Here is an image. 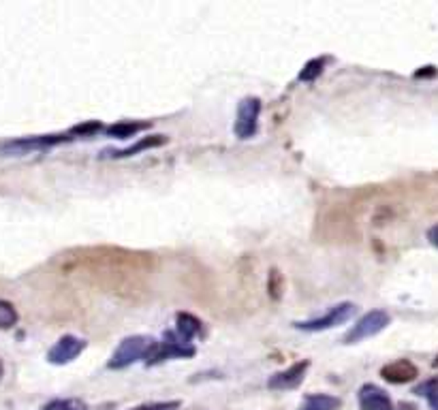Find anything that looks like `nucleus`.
<instances>
[{
    "label": "nucleus",
    "instance_id": "obj_13",
    "mask_svg": "<svg viewBox=\"0 0 438 410\" xmlns=\"http://www.w3.org/2000/svg\"><path fill=\"white\" fill-rule=\"evenodd\" d=\"M18 323V310L14 303L0 299V329H11Z\"/></svg>",
    "mask_w": 438,
    "mask_h": 410
},
{
    "label": "nucleus",
    "instance_id": "obj_18",
    "mask_svg": "<svg viewBox=\"0 0 438 410\" xmlns=\"http://www.w3.org/2000/svg\"><path fill=\"white\" fill-rule=\"evenodd\" d=\"M84 408V404H80L78 399H56V401H52V404H48L43 410H82Z\"/></svg>",
    "mask_w": 438,
    "mask_h": 410
},
{
    "label": "nucleus",
    "instance_id": "obj_3",
    "mask_svg": "<svg viewBox=\"0 0 438 410\" xmlns=\"http://www.w3.org/2000/svg\"><path fill=\"white\" fill-rule=\"evenodd\" d=\"M353 312H355L353 303H338L329 312H325L323 316L295 323V327L301 329V331H325V329H331V327H338V325L346 323L353 316Z\"/></svg>",
    "mask_w": 438,
    "mask_h": 410
},
{
    "label": "nucleus",
    "instance_id": "obj_19",
    "mask_svg": "<svg viewBox=\"0 0 438 410\" xmlns=\"http://www.w3.org/2000/svg\"><path fill=\"white\" fill-rule=\"evenodd\" d=\"M180 401H152V404H141L131 410H178Z\"/></svg>",
    "mask_w": 438,
    "mask_h": 410
},
{
    "label": "nucleus",
    "instance_id": "obj_10",
    "mask_svg": "<svg viewBox=\"0 0 438 410\" xmlns=\"http://www.w3.org/2000/svg\"><path fill=\"white\" fill-rule=\"evenodd\" d=\"M176 333H178V338H182L184 342H191L193 338H197V335H201V320L197 318V316H193V314H188V312H180L178 316H176Z\"/></svg>",
    "mask_w": 438,
    "mask_h": 410
},
{
    "label": "nucleus",
    "instance_id": "obj_17",
    "mask_svg": "<svg viewBox=\"0 0 438 410\" xmlns=\"http://www.w3.org/2000/svg\"><path fill=\"white\" fill-rule=\"evenodd\" d=\"M282 288H284L282 274H280L278 269H272V271H269V278H267V291H269V297L278 301L280 295H282Z\"/></svg>",
    "mask_w": 438,
    "mask_h": 410
},
{
    "label": "nucleus",
    "instance_id": "obj_11",
    "mask_svg": "<svg viewBox=\"0 0 438 410\" xmlns=\"http://www.w3.org/2000/svg\"><path fill=\"white\" fill-rule=\"evenodd\" d=\"M342 406V399L327 393H312L304 399L299 410H338Z\"/></svg>",
    "mask_w": 438,
    "mask_h": 410
},
{
    "label": "nucleus",
    "instance_id": "obj_14",
    "mask_svg": "<svg viewBox=\"0 0 438 410\" xmlns=\"http://www.w3.org/2000/svg\"><path fill=\"white\" fill-rule=\"evenodd\" d=\"M417 393L423 395L432 410H438V380H427L421 387H417Z\"/></svg>",
    "mask_w": 438,
    "mask_h": 410
},
{
    "label": "nucleus",
    "instance_id": "obj_8",
    "mask_svg": "<svg viewBox=\"0 0 438 410\" xmlns=\"http://www.w3.org/2000/svg\"><path fill=\"white\" fill-rule=\"evenodd\" d=\"M359 408L361 410H393L391 397L376 384H363L359 389Z\"/></svg>",
    "mask_w": 438,
    "mask_h": 410
},
{
    "label": "nucleus",
    "instance_id": "obj_2",
    "mask_svg": "<svg viewBox=\"0 0 438 410\" xmlns=\"http://www.w3.org/2000/svg\"><path fill=\"white\" fill-rule=\"evenodd\" d=\"M389 320L391 318L385 310H372L353 325V329L344 335V342L346 344H357L365 338H372V335L380 333L389 325Z\"/></svg>",
    "mask_w": 438,
    "mask_h": 410
},
{
    "label": "nucleus",
    "instance_id": "obj_5",
    "mask_svg": "<svg viewBox=\"0 0 438 410\" xmlns=\"http://www.w3.org/2000/svg\"><path fill=\"white\" fill-rule=\"evenodd\" d=\"M86 348V342L75 338V335H63L48 352V361L54 365H65L71 363L73 359H78Z\"/></svg>",
    "mask_w": 438,
    "mask_h": 410
},
{
    "label": "nucleus",
    "instance_id": "obj_6",
    "mask_svg": "<svg viewBox=\"0 0 438 410\" xmlns=\"http://www.w3.org/2000/svg\"><path fill=\"white\" fill-rule=\"evenodd\" d=\"M310 367V361H297L293 365H289L287 369L274 374L269 380H267V387L269 389H276V391H287V389H295L301 384L306 372Z\"/></svg>",
    "mask_w": 438,
    "mask_h": 410
},
{
    "label": "nucleus",
    "instance_id": "obj_12",
    "mask_svg": "<svg viewBox=\"0 0 438 410\" xmlns=\"http://www.w3.org/2000/svg\"><path fill=\"white\" fill-rule=\"evenodd\" d=\"M163 144H165V137H163V135L146 137V139H141L137 146H131V148H127V150H122V152H114V156H118V158H122V156H133V154H137V152H141V150L159 148V146H163Z\"/></svg>",
    "mask_w": 438,
    "mask_h": 410
},
{
    "label": "nucleus",
    "instance_id": "obj_21",
    "mask_svg": "<svg viewBox=\"0 0 438 410\" xmlns=\"http://www.w3.org/2000/svg\"><path fill=\"white\" fill-rule=\"evenodd\" d=\"M427 242L438 248V225H434V227L427 231Z\"/></svg>",
    "mask_w": 438,
    "mask_h": 410
},
{
    "label": "nucleus",
    "instance_id": "obj_20",
    "mask_svg": "<svg viewBox=\"0 0 438 410\" xmlns=\"http://www.w3.org/2000/svg\"><path fill=\"white\" fill-rule=\"evenodd\" d=\"M99 129H101V124L92 122V124H86V126H75L73 133H82V135H86V133H90V131H99Z\"/></svg>",
    "mask_w": 438,
    "mask_h": 410
},
{
    "label": "nucleus",
    "instance_id": "obj_22",
    "mask_svg": "<svg viewBox=\"0 0 438 410\" xmlns=\"http://www.w3.org/2000/svg\"><path fill=\"white\" fill-rule=\"evenodd\" d=\"M3 372H5V369H3V363H0V378H3Z\"/></svg>",
    "mask_w": 438,
    "mask_h": 410
},
{
    "label": "nucleus",
    "instance_id": "obj_7",
    "mask_svg": "<svg viewBox=\"0 0 438 410\" xmlns=\"http://www.w3.org/2000/svg\"><path fill=\"white\" fill-rule=\"evenodd\" d=\"M380 376L391 384H406V382H410L419 376V369L412 361L397 359V361H391V363L383 365Z\"/></svg>",
    "mask_w": 438,
    "mask_h": 410
},
{
    "label": "nucleus",
    "instance_id": "obj_9",
    "mask_svg": "<svg viewBox=\"0 0 438 410\" xmlns=\"http://www.w3.org/2000/svg\"><path fill=\"white\" fill-rule=\"evenodd\" d=\"M63 135H56V137H39V139H22V141H11L7 146H3V152L5 154H26L28 150H39V148H50L54 144H60Z\"/></svg>",
    "mask_w": 438,
    "mask_h": 410
},
{
    "label": "nucleus",
    "instance_id": "obj_16",
    "mask_svg": "<svg viewBox=\"0 0 438 410\" xmlns=\"http://www.w3.org/2000/svg\"><path fill=\"white\" fill-rule=\"evenodd\" d=\"M148 124H133V122H124V124H116V126H110L107 129V133L110 135H116V137H131V135H135V133H139V131H144Z\"/></svg>",
    "mask_w": 438,
    "mask_h": 410
},
{
    "label": "nucleus",
    "instance_id": "obj_15",
    "mask_svg": "<svg viewBox=\"0 0 438 410\" xmlns=\"http://www.w3.org/2000/svg\"><path fill=\"white\" fill-rule=\"evenodd\" d=\"M323 65H325L323 58H314V60H310V63L304 67V71L299 73V82H314V80L323 73Z\"/></svg>",
    "mask_w": 438,
    "mask_h": 410
},
{
    "label": "nucleus",
    "instance_id": "obj_1",
    "mask_svg": "<svg viewBox=\"0 0 438 410\" xmlns=\"http://www.w3.org/2000/svg\"><path fill=\"white\" fill-rule=\"evenodd\" d=\"M154 340L146 338V335H131V338H124L120 342V346L114 350L112 359H110V367L112 369H124L129 365H133L135 361L144 359L150 350Z\"/></svg>",
    "mask_w": 438,
    "mask_h": 410
},
{
    "label": "nucleus",
    "instance_id": "obj_4",
    "mask_svg": "<svg viewBox=\"0 0 438 410\" xmlns=\"http://www.w3.org/2000/svg\"><path fill=\"white\" fill-rule=\"evenodd\" d=\"M261 114V101L257 97H246L237 105V120H235V135L240 139H250L257 133Z\"/></svg>",
    "mask_w": 438,
    "mask_h": 410
}]
</instances>
